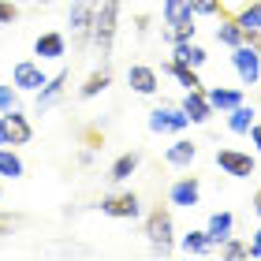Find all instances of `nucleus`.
I'll list each match as a JSON object with an SVG mask.
<instances>
[{"label":"nucleus","mask_w":261,"mask_h":261,"mask_svg":"<svg viewBox=\"0 0 261 261\" xmlns=\"http://www.w3.org/2000/svg\"><path fill=\"white\" fill-rule=\"evenodd\" d=\"M41 4H53V0H41Z\"/></svg>","instance_id":"nucleus-38"},{"label":"nucleus","mask_w":261,"mask_h":261,"mask_svg":"<svg viewBox=\"0 0 261 261\" xmlns=\"http://www.w3.org/2000/svg\"><path fill=\"white\" fill-rule=\"evenodd\" d=\"M246 135H250V142H254V146H257V153H261V123H254L250 130H246Z\"/></svg>","instance_id":"nucleus-35"},{"label":"nucleus","mask_w":261,"mask_h":261,"mask_svg":"<svg viewBox=\"0 0 261 261\" xmlns=\"http://www.w3.org/2000/svg\"><path fill=\"white\" fill-rule=\"evenodd\" d=\"M220 254L231 257V261H235V257H250V243H243V239H224V243H220Z\"/></svg>","instance_id":"nucleus-29"},{"label":"nucleus","mask_w":261,"mask_h":261,"mask_svg":"<svg viewBox=\"0 0 261 261\" xmlns=\"http://www.w3.org/2000/svg\"><path fill=\"white\" fill-rule=\"evenodd\" d=\"M254 213H257V217H261V191L254 194Z\"/></svg>","instance_id":"nucleus-36"},{"label":"nucleus","mask_w":261,"mask_h":261,"mask_svg":"<svg viewBox=\"0 0 261 261\" xmlns=\"http://www.w3.org/2000/svg\"><path fill=\"white\" fill-rule=\"evenodd\" d=\"M231 64H235V71H239L243 86H254V82L261 79V49H254V45H235L231 49Z\"/></svg>","instance_id":"nucleus-3"},{"label":"nucleus","mask_w":261,"mask_h":261,"mask_svg":"<svg viewBox=\"0 0 261 261\" xmlns=\"http://www.w3.org/2000/svg\"><path fill=\"white\" fill-rule=\"evenodd\" d=\"M217 41H220V45H231V49H235V45H243L246 34H243V27H239V19H224L220 27H217Z\"/></svg>","instance_id":"nucleus-24"},{"label":"nucleus","mask_w":261,"mask_h":261,"mask_svg":"<svg viewBox=\"0 0 261 261\" xmlns=\"http://www.w3.org/2000/svg\"><path fill=\"white\" fill-rule=\"evenodd\" d=\"M34 53L41 56V60H60L67 53V41L60 30H49V34H38V41H34Z\"/></svg>","instance_id":"nucleus-13"},{"label":"nucleus","mask_w":261,"mask_h":261,"mask_svg":"<svg viewBox=\"0 0 261 261\" xmlns=\"http://www.w3.org/2000/svg\"><path fill=\"white\" fill-rule=\"evenodd\" d=\"M172 60H183V64H191V67H201L209 56H205V49H201V45H194V41H179V45H175V53H172Z\"/></svg>","instance_id":"nucleus-22"},{"label":"nucleus","mask_w":261,"mask_h":261,"mask_svg":"<svg viewBox=\"0 0 261 261\" xmlns=\"http://www.w3.org/2000/svg\"><path fill=\"white\" fill-rule=\"evenodd\" d=\"M187 127H191V116L183 109H175V105H161V109L149 112V130H157V135H164V130H187Z\"/></svg>","instance_id":"nucleus-5"},{"label":"nucleus","mask_w":261,"mask_h":261,"mask_svg":"<svg viewBox=\"0 0 261 261\" xmlns=\"http://www.w3.org/2000/svg\"><path fill=\"white\" fill-rule=\"evenodd\" d=\"M217 164H220V172L235 175V179H250L254 168H257L254 157L243 153V149H217Z\"/></svg>","instance_id":"nucleus-6"},{"label":"nucleus","mask_w":261,"mask_h":261,"mask_svg":"<svg viewBox=\"0 0 261 261\" xmlns=\"http://www.w3.org/2000/svg\"><path fill=\"white\" fill-rule=\"evenodd\" d=\"M146 239L153 243V254H172V243H175V228H172V213L164 205H153V213L146 217Z\"/></svg>","instance_id":"nucleus-2"},{"label":"nucleus","mask_w":261,"mask_h":261,"mask_svg":"<svg viewBox=\"0 0 261 261\" xmlns=\"http://www.w3.org/2000/svg\"><path fill=\"white\" fill-rule=\"evenodd\" d=\"M11 82H15V90H41L49 79H45L41 64H34V60H19L15 67H11Z\"/></svg>","instance_id":"nucleus-8"},{"label":"nucleus","mask_w":261,"mask_h":261,"mask_svg":"<svg viewBox=\"0 0 261 261\" xmlns=\"http://www.w3.org/2000/svg\"><path fill=\"white\" fill-rule=\"evenodd\" d=\"M109 82H112V75H109V64H105V67H97V71H93V75H90L86 82H82L79 97H82V101L97 97V93H105V90H109Z\"/></svg>","instance_id":"nucleus-18"},{"label":"nucleus","mask_w":261,"mask_h":261,"mask_svg":"<svg viewBox=\"0 0 261 261\" xmlns=\"http://www.w3.org/2000/svg\"><path fill=\"white\" fill-rule=\"evenodd\" d=\"M250 257H261V228L254 231V239H250Z\"/></svg>","instance_id":"nucleus-34"},{"label":"nucleus","mask_w":261,"mask_h":261,"mask_svg":"<svg viewBox=\"0 0 261 261\" xmlns=\"http://www.w3.org/2000/svg\"><path fill=\"white\" fill-rule=\"evenodd\" d=\"M138 161H142V157H138L135 149H130V153H120V157L112 161V168H109V179H112V183H127L130 175H135Z\"/></svg>","instance_id":"nucleus-16"},{"label":"nucleus","mask_w":261,"mask_h":261,"mask_svg":"<svg viewBox=\"0 0 261 261\" xmlns=\"http://www.w3.org/2000/svg\"><path fill=\"white\" fill-rule=\"evenodd\" d=\"M179 246H183V254H209V246H213V239H209L205 231H187Z\"/></svg>","instance_id":"nucleus-25"},{"label":"nucleus","mask_w":261,"mask_h":261,"mask_svg":"<svg viewBox=\"0 0 261 261\" xmlns=\"http://www.w3.org/2000/svg\"><path fill=\"white\" fill-rule=\"evenodd\" d=\"M194 15H224V0H191Z\"/></svg>","instance_id":"nucleus-30"},{"label":"nucleus","mask_w":261,"mask_h":261,"mask_svg":"<svg viewBox=\"0 0 261 261\" xmlns=\"http://www.w3.org/2000/svg\"><path fill=\"white\" fill-rule=\"evenodd\" d=\"M164 71L179 79V86H183V90H201V79H198V71H194L191 64H183V60H168V64H164Z\"/></svg>","instance_id":"nucleus-19"},{"label":"nucleus","mask_w":261,"mask_h":261,"mask_svg":"<svg viewBox=\"0 0 261 261\" xmlns=\"http://www.w3.org/2000/svg\"><path fill=\"white\" fill-rule=\"evenodd\" d=\"M0 175H4V179H19L22 175V161L11 149H0Z\"/></svg>","instance_id":"nucleus-26"},{"label":"nucleus","mask_w":261,"mask_h":261,"mask_svg":"<svg viewBox=\"0 0 261 261\" xmlns=\"http://www.w3.org/2000/svg\"><path fill=\"white\" fill-rule=\"evenodd\" d=\"M191 19H194L191 0H164V22L168 27H179V22H191Z\"/></svg>","instance_id":"nucleus-21"},{"label":"nucleus","mask_w":261,"mask_h":261,"mask_svg":"<svg viewBox=\"0 0 261 261\" xmlns=\"http://www.w3.org/2000/svg\"><path fill=\"white\" fill-rule=\"evenodd\" d=\"M19 19V4L15 0H0V27H11Z\"/></svg>","instance_id":"nucleus-31"},{"label":"nucleus","mask_w":261,"mask_h":261,"mask_svg":"<svg viewBox=\"0 0 261 261\" xmlns=\"http://www.w3.org/2000/svg\"><path fill=\"white\" fill-rule=\"evenodd\" d=\"M0 146H8V138H4V120H0Z\"/></svg>","instance_id":"nucleus-37"},{"label":"nucleus","mask_w":261,"mask_h":261,"mask_svg":"<svg viewBox=\"0 0 261 261\" xmlns=\"http://www.w3.org/2000/svg\"><path fill=\"white\" fill-rule=\"evenodd\" d=\"M15 220H19V217H11V213H0V235H8Z\"/></svg>","instance_id":"nucleus-33"},{"label":"nucleus","mask_w":261,"mask_h":261,"mask_svg":"<svg viewBox=\"0 0 261 261\" xmlns=\"http://www.w3.org/2000/svg\"><path fill=\"white\" fill-rule=\"evenodd\" d=\"M101 213H105V217H116V220H135L138 213H142V201H138L135 191L109 194V198H101Z\"/></svg>","instance_id":"nucleus-4"},{"label":"nucleus","mask_w":261,"mask_h":261,"mask_svg":"<svg viewBox=\"0 0 261 261\" xmlns=\"http://www.w3.org/2000/svg\"><path fill=\"white\" fill-rule=\"evenodd\" d=\"M194 19L191 22H179V27H168L164 30V41H172V45H179V41H194Z\"/></svg>","instance_id":"nucleus-28"},{"label":"nucleus","mask_w":261,"mask_h":261,"mask_svg":"<svg viewBox=\"0 0 261 261\" xmlns=\"http://www.w3.org/2000/svg\"><path fill=\"white\" fill-rule=\"evenodd\" d=\"M11 109H19V90L0 86V112H11Z\"/></svg>","instance_id":"nucleus-32"},{"label":"nucleus","mask_w":261,"mask_h":261,"mask_svg":"<svg viewBox=\"0 0 261 261\" xmlns=\"http://www.w3.org/2000/svg\"><path fill=\"white\" fill-rule=\"evenodd\" d=\"M231 228H235L231 213H213L209 224H205V235H209L213 243H224V239H231Z\"/></svg>","instance_id":"nucleus-17"},{"label":"nucleus","mask_w":261,"mask_h":261,"mask_svg":"<svg viewBox=\"0 0 261 261\" xmlns=\"http://www.w3.org/2000/svg\"><path fill=\"white\" fill-rule=\"evenodd\" d=\"M228 127L235 135H246V130L254 127V105H235L231 116H228Z\"/></svg>","instance_id":"nucleus-23"},{"label":"nucleus","mask_w":261,"mask_h":261,"mask_svg":"<svg viewBox=\"0 0 261 261\" xmlns=\"http://www.w3.org/2000/svg\"><path fill=\"white\" fill-rule=\"evenodd\" d=\"M0 194H4V191H0Z\"/></svg>","instance_id":"nucleus-40"},{"label":"nucleus","mask_w":261,"mask_h":261,"mask_svg":"<svg viewBox=\"0 0 261 261\" xmlns=\"http://www.w3.org/2000/svg\"><path fill=\"white\" fill-rule=\"evenodd\" d=\"M257 82H261V79H257Z\"/></svg>","instance_id":"nucleus-41"},{"label":"nucleus","mask_w":261,"mask_h":261,"mask_svg":"<svg viewBox=\"0 0 261 261\" xmlns=\"http://www.w3.org/2000/svg\"><path fill=\"white\" fill-rule=\"evenodd\" d=\"M0 120H4V138H8V146H27V142L34 138V127H30V120H27L19 109L4 112Z\"/></svg>","instance_id":"nucleus-7"},{"label":"nucleus","mask_w":261,"mask_h":261,"mask_svg":"<svg viewBox=\"0 0 261 261\" xmlns=\"http://www.w3.org/2000/svg\"><path fill=\"white\" fill-rule=\"evenodd\" d=\"M116 30H120V0H101L97 11H93V27H90V38H93V45H97L101 64L112 60Z\"/></svg>","instance_id":"nucleus-1"},{"label":"nucleus","mask_w":261,"mask_h":261,"mask_svg":"<svg viewBox=\"0 0 261 261\" xmlns=\"http://www.w3.org/2000/svg\"><path fill=\"white\" fill-rule=\"evenodd\" d=\"M235 19H239V27H243V30H261V0H254L250 8H243Z\"/></svg>","instance_id":"nucleus-27"},{"label":"nucleus","mask_w":261,"mask_h":261,"mask_svg":"<svg viewBox=\"0 0 261 261\" xmlns=\"http://www.w3.org/2000/svg\"><path fill=\"white\" fill-rule=\"evenodd\" d=\"M179 109L191 116V123H209L213 120V105L205 97V90H187V97H183Z\"/></svg>","instance_id":"nucleus-12"},{"label":"nucleus","mask_w":261,"mask_h":261,"mask_svg":"<svg viewBox=\"0 0 261 261\" xmlns=\"http://www.w3.org/2000/svg\"><path fill=\"white\" fill-rule=\"evenodd\" d=\"M15 4H22V0H15Z\"/></svg>","instance_id":"nucleus-39"},{"label":"nucleus","mask_w":261,"mask_h":261,"mask_svg":"<svg viewBox=\"0 0 261 261\" xmlns=\"http://www.w3.org/2000/svg\"><path fill=\"white\" fill-rule=\"evenodd\" d=\"M127 86L135 90V93H157L161 90V79H157V71L153 67H146V64H130L127 67Z\"/></svg>","instance_id":"nucleus-10"},{"label":"nucleus","mask_w":261,"mask_h":261,"mask_svg":"<svg viewBox=\"0 0 261 261\" xmlns=\"http://www.w3.org/2000/svg\"><path fill=\"white\" fill-rule=\"evenodd\" d=\"M205 97H209L213 109H220V112H231L235 105H243V93L239 90H228V86H213Z\"/></svg>","instance_id":"nucleus-20"},{"label":"nucleus","mask_w":261,"mask_h":261,"mask_svg":"<svg viewBox=\"0 0 261 261\" xmlns=\"http://www.w3.org/2000/svg\"><path fill=\"white\" fill-rule=\"evenodd\" d=\"M194 157H198V146H194V142H187V138H179L175 146L164 149V161H168L172 168H187V164H191Z\"/></svg>","instance_id":"nucleus-15"},{"label":"nucleus","mask_w":261,"mask_h":261,"mask_svg":"<svg viewBox=\"0 0 261 261\" xmlns=\"http://www.w3.org/2000/svg\"><path fill=\"white\" fill-rule=\"evenodd\" d=\"M93 0H75L71 4V11H67V27L79 34V41H86L90 38V27H93Z\"/></svg>","instance_id":"nucleus-9"},{"label":"nucleus","mask_w":261,"mask_h":261,"mask_svg":"<svg viewBox=\"0 0 261 261\" xmlns=\"http://www.w3.org/2000/svg\"><path fill=\"white\" fill-rule=\"evenodd\" d=\"M67 79H71L67 71H56V75H53V79H49V82H45V86L38 90V112L53 109V105L64 97V86H67Z\"/></svg>","instance_id":"nucleus-14"},{"label":"nucleus","mask_w":261,"mask_h":261,"mask_svg":"<svg viewBox=\"0 0 261 261\" xmlns=\"http://www.w3.org/2000/svg\"><path fill=\"white\" fill-rule=\"evenodd\" d=\"M172 205H183V209H194L198 205V198H201V183H198V175H183L179 183H172Z\"/></svg>","instance_id":"nucleus-11"}]
</instances>
